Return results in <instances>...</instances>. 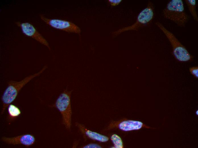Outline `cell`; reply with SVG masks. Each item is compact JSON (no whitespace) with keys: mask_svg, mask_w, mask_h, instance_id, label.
I'll use <instances>...</instances> for the list:
<instances>
[{"mask_svg":"<svg viewBox=\"0 0 198 148\" xmlns=\"http://www.w3.org/2000/svg\"><path fill=\"white\" fill-rule=\"evenodd\" d=\"M111 139L115 148H122L123 143L121 138L116 134H113L111 137Z\"/></svg>","mask_w":198,"mask_h":148,"instance_id":"13","label":"cell"},{"mask_svg":"<svg viewBox=\"0 0 198 148\" xmlns=\"http://www.w3.org/2000/svg\"><path fill=\"white\" fill-rule=\"evenodd\" d=\"M143 124L141 122L132 120L124 121L119 124V128L121 130L127 131L138 130L141 128Z\"/></svg>","mask_w":198,"mask_h":148,"instance_id":"10","label":"cell"},{"mask_svg":"<svg viewBox=\"0 0 198 148\" xmlns=\"http://www.w3.org/2000/svg\"><path fill=\"white\" fill-rule=\"evenodd\" d=\"M76 124L81 131L90 139L101 142H106L109 139L105 135L88 130L79 124L77 123Z\"/></svg>","mask_w":198,"mask_h":148,"instance_id":"9","label":"cell"},{"mask_svg":"<svg viewBox=\"0 0 198 148\" xmlns=\"http://www.w3.org/2000/svg\"><path fill=\"white\" fill-rule=\"evenodd\" d=\"M122 1L121 0H109L108 1L112 6H116L119 4Z\"/></svg>","mask_w":198,"mask_h":148,"instance_id":"15","label":"cell"},{"mask_svg":"<svg viewBox=\"0 0 198 148\" xmlns=\"http://www.w3.org/2000/svg\"><path fill=\"white\" fill-rule=\"evenodd\" d=\"M189 71L191 74L195 77H198V66L191 67L189 69Z\"/></svg>","mask_w":198,"mask_h":148,"instance_id":"14","label":"cell"},{"mask_svg":"<svg viewBox=\"0 0 198 148\" xmlns=\"http://www.w3.org/2000/svg\"><path fill=\"white\" fill-rule=\"evenodd\" d=\"M41 19L47 24L55 28L65 31L78 34L80 35V28L71 22L58 19H50L43 15H40Z\"/></svg>","mask_w":198,"mask_h":148,"instance_id":"6","label":"cell"},{"mask_svg":"<svg viewBox=\"0 0 198 148\" xmlns=\"http://www.w3.org/2000/svg\"><path fill=\"white\" fill-rule=\"evenodd\" d=\"M156 25L163 32L172 47L173 54L178 61L185 62L192 60L193 56L171 32L167 30L161 23L157 22Z\"/></svg>","mask_w":198,"mask_h":148,"instance_id":"3","label":"cell"},{"mask_svg":"<svg viewBox=\"0 0 198 148\" xmlns=\"http://www.w3.org/2000/svg\"><path fill=\"white\" fill-rule=\"evenodd\" d=\"M47 67V66H45L38 72L28 76L19 81H12L9 82L8 86L2 96L3 104L2 114L4 112L9 105L15 100L22 88L32 79L40 75Z\"/></svg>","mask_w":198,"mask_h":148,"instance_id":"1","label":"cell"},{"mask_svg":"<svg viewBox=\"0 0 198 148\" xmlns=\"http://www.w3.org/2000/svg\"><path fill=\"white\" fill-rule=\"evenodd\" d=\"M185 2L187 5L189 12L194 19L198 21V17L196 11V1L195 0H185Z\"/></svg>","mask_w":198,"mask_h":148,"instance_id":"11","label":"cell"},{"mask_svg":"<svg viewBox=\"0 0 198 148\" xmlns=\"http://www.w3.org/2000/svg\"><path fill=\"white\" fill-rule=\"evenodd\" d=\"M162 13L164 18L181 27H185L189 19L182 0H172L169 1Z\"/></svg>","mask_w":198,"mask_h":148,"instance_id":"2","label":"cell"},{"mask_svg":"<svg viewBox=\"0 0 198 148\" xmlns=\"http://www.w3.org/2000/svg\"><path fill=\"white\" fill-rule=\"evenodd\" d=\"M2 140L9 144H21L28 147L34 143L35 139L31 134H26L11 137H3L2 138Z\"/></svg>","mask_w":198,"mask_h":148,"instance_id":"8","label":"cell"},{"mask_svg":"<svg viewBox=\"0 0 198 148\" xmlns=\"http://www.w3.org/2000/svg\"><path fill=\"white\" fill-rule=\"evenodd\" d=\"M154 15V5L151 2L149 1L147 7L139 13L135 22L134 24L113 32L112 34L114 37H115L125 31H137L150 23L153 20Z\"/></svg>","mask_w":198,"mask_h":148,"instance_id":"4","label":"cell"},{"mask_svg":"<svg viewBox=\"0 0 198 148\" xmlns=\"http://www.w3.org/2000/svg\"><path fill=\"white\" fill-rule=\"evenodd\" d=\"M72 91H64L57 99L55 106L61 113L63 124L67 129H70L71 125V96Z\"/></svg>","mask_w":198,"mask_h":148,"instance_id":"5","label":"cell"},{"mask_svg":"<svg viewBox=\"0 0 198 148\" xmlns=\"http://www.w3.org/2000/svg\"><path fill=\"white\" fill-rule=\"evenodd\" d=\"M16 24L21 28L22 32L25 35L34 38L46 46L50 50V48L48 42L32 25L28 22L22 23L19 22H16Z\"/></svg>","mask_w":198,"mask_h":148,"instance_id":"7","label":"cell"},{"mask_svg":"<svg viewBox=\"0 0 198 148\" xmlns=\"http://www.w3.org/2000/svg\"><path fill=\"white\" fill-rule=\"evenodd\" d=\"M84 148H101V147L98 144H90L87 145L83 147Z\"/></svg>","mask_w":198,"mask_h":148,"instance_id":"16","label":"cell"},{"mask_svg":"<svg viewBox=\"0 0 198 148\" xmlns=\"http://www.w3.org/2000/svg\"><path fill=\"white\" fill-rule=\"evenodd\" d=\"M8 110L9 114L11 118L16 117L21 113V111L19 108L13 104H9L8 106Z\"/></svg>","mask_w":198,"mask_h":148,"instance_id":"12","label":"cell"}]
</instances>
